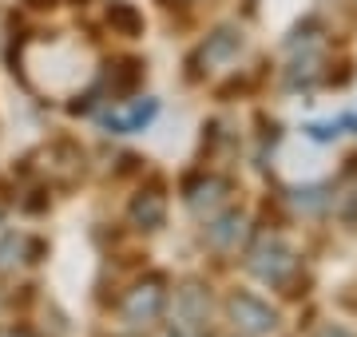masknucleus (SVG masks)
Segmentation results:
<instances>
[{
    "instance_id": "obj_1",
    "label": "nucleus",
    "mask_w": 357,
    "mask_h": 337,
    "mask_svg": "<svg viewBox=\"0 0 357 337\" xmlns=\"http://www.w3.org/2000/svg\"><path fill=\"white\" fill-rule=\"evenodd\" d=\"M250 270L270 285H286L290 274L298 270V254H294L282 238H262V242L250 250Z\"/></svg>"
},
{
    "instance_id": "obj_2",
    "label": "nucleus",
    "mask_w": 357,
    "mask_h": 337,
    "mask_svg": "<svg viewBox=\"0 0 357 337\" xmlns=\"http://www.w3.org/2000/svg\"><path fill=\"white\" fill-rule=\"evenodd\" d=\"M163 306H167V290H163V278L155 274V278L139 282L128 298H123V322L143 329V325H151L155 318L163 313Z\"/></svg>"
},
{
    "instance_id": "obj_3",
    "label": "nucleus",
    "mask_w": 357,
    "mask_h": 337,
    "mask_svg": "<svg viewBox=\"0 0 357 337\" xmlns=\"http://www.w3.org/2000/svg\"><path fill=\"white\" fill-rule=\"evenodd\" d=\"M227 310H230L234 329H243L246 337H262V334H270V329L278 325V313L270 310L262 298H255V294H230Z\"/></svg>"
},
{
    "instance_id": "obj_4",
    "label": "nucleus",
    "mask_w": 357,
    "mask_h": 337,
    "mask_svg": "<svg viewBox=\"0 0 357 337\" xmlns=\"http://www.w3.org/2000/svg\"><path fill=\"white\" fill-rule=\"evenodd\" d=\"M206 313H211L206 290L199 282H187L175 294V322H171V329H178V334H187V337H203Z\"/></svg>"
},
{
    "instance_id": "obj_5",
    "label": "nucleus",
    "mask_w": 357,
    "mask_h": 337,
    "mask_svg": "<svg viewBox=\"0 0 357 337\" xmlns=\"http://www.w3.org/2000/svg\"><path fill=\"white\" fill-rule=\"evenodd\" d=\"M227 195H230V182L218 179V175H206V179L187 187V207H191L199 219H215V210L227 203Z\"/></svg>"
},
{
    "instance_id": "obj_6",
    "label": "nucleus",
    "mask_w": 357,
    "mask_h": 337,
    "mask_svg": "<svg viewBox=\"0 0 357 337\" xmlns=\"http://www.w3.org/2000/svg\"><path fill=\"white\" fill-rule=\"evenodd\" d=\"M238 48H243L238 28H218L215 36H206V44L199 48V56H195V64H206V68L230 64V60L238 56Z\"/></svg>"
},
{
    "instance_id": "obj_7",
    "label": "nucleus",
    "mask_w": 357,
    "mask_h": 337,
    "mask_svg": "<svg viewBox=\"0 0 357 337\" xmlns=\"http://www.w3.org/2000/svg\"><path fill=\"white\" fill-rule=\"evenodd\" d=\"M159 104L155 100H135L128 111H103V127L115 131V135H131V131H143L155 119Z\"/></svg>"
},
{
    "instance_id": "obj_8",
    "label": "nucleus",
    "mask_w": 357,
    "mask_h": 337,
    "mask_svg": "<svg viewBox=\"0 0 357 337\" xmlns=\"http://www.w3.org/2000/svg\"><path fill=\"white\" fill-rule=\"evenodd\" d=\"M131 219L139 222L143 230H159L167 219V198L159 195V191H147V195H139L135 203H131Z\"/></svg>"
},
{
    "instance_id": "obj_9",
    "label": "nucleus",
    "mask_w": 357,
    "mask_h": 337,
    "mask_svg": "<svg viewBox=\"0 0 357 337\" xmlns=\"http://www.w3.org/2000/svg\"><path fill=\"white\" fill-rule=\"evenodd\" d=\"M243 214H222V219H215L211 226H206V242L211 246H218V250H234L238 242H243Z\"/></svg>"
},
{
    "instance_id": "obj_10",
    "label": "nucleus",
    "mask_w": 357,
    "mask_h": 337,
    "mask_svg": "<svg viewBox=\"0 0 357 337\" xmlns=\"http://www.w3.org/2000/svg\"><path fill=\"white\" fill-rule=\"evenodd\" d=\"M107 20H112V28H119L123 36H139L143 32V16L131 8L128 0H115L112 8H107Z\"/></svg>"
},
{
    "instance_id": "obj_11",
    "label": "nucleus",
    "mask_w": 357,
    "mask_h": 337,
    "mask_svg": "<svg viewBox=\"0 0 357 337\" xmlns=\"http://www.w3.org/2000/svg\"><path fill=\"white\" fill-rule=\"evenodd\" d=\"M20 250H24V238H16V234H4L0 238V270H8L20 262Z\"/></svg>"
},
{
    "instance_id": "obj_12",
    "label": "nucleus",
    "mask_w": 357,
    "mask_h": 337,
    "mask_svg": "<svg viewBox=\"0 0 357 337\" xmlns=\"http://www.w3.org/2000/svg\"><path fill=\"white\" fill-rule=\"evenodd\" d=\"M294 203L306 207V210H318L326 198H321V187H306V191H294Z\"/></svg>"
},
{
    "instance_id": "obj_13",
    "label": "nucleus",
    "mask_w": 357,
    "mask_h": 337,
    "mask_svg": "<svg viewBox=\"0 0 357 337\" xmlns=\"http://www.w3.org/2000/svg\"><path fill=\"white\" fill-rule=\"evenodd\" d=\"M321 337H349L345 329H321Z\"/></svg>"
},
{
    "instance_id": "obj_14",
    "label": "nucleus",
    "mask_w": 357,
    "mask_h": 337,
    "mask_svg": "<svg viewBox=\"0 0 357 337\" xmlns=\"http://www.w3.org/2000/svg\"><path fill=\"white\" fill-rule=\"evenodd\" d=\"M171 337H187V334H178V329H171Z\"/></svg>"
},
{
    "instance_id": "obj_15",
    "label": "nucleus",
    "mask_w": 357,
    "mask_h": 337,
    "mask_svg": "<svg viewBox=\"0 0 357 337\" xmlns=\"http://www.w3.org/2000/svg\"><path fill=\"white\" fill-rule=\"evenodd\" d=\"M163 4H183V0H163Z\"/></svg>"
}]
</instances>
